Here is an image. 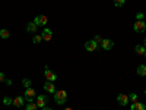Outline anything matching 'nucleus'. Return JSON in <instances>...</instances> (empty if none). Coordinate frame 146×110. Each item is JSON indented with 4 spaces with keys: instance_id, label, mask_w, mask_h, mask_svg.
Instances as JSON below:
<instances>
[{
    "instance_id": "obj_1",
    "label": "nucleus",
    "mask_w": 146,
    "mask_h": 110,
    "mask_svg": "<svg viewBox=\"0 0 146 110\" xmlns=\"http://www.w3.org/2000/svg\"><path fill=\"white\" fill-rule=\"evenodd\" d=\"M66 100H67V93L64 90H60V91H56L54 93V101L58 106H64L66 104Z\"/></svg>"
},
{
    "instance_id": "obj_2",
    "label": "nucleus",
    "mask_w": 146,
    "mask_h": 110,
    "mask_svg": "<svg viewBox=\"0 0 146 110\" xmlns=\"http://www.w3.org/2000/svg\"><path fill=\"white\" fill-rule=\"evenodd\" d=\"M47 22H48V18L45 15H36L34 18V23H35L36 27H45Z\"/></svg>"
},
{
    "instance_id": "obj_3",
    "label": "nucleus",
    "mask_w": 146,
    "mask_h": 110,
    "mask_svg": "<svg viewBox=\"0 0 146 110\" xmlns=\"http://www.w3.org/2000/svg\"><path fill=\"white\" fill-rule=\"evenodd\" d=\"M23 97H25V100H27V103H31V101H34V99L36 97V93H35V90L34 88H27L25 90V94H23Z\"/></svg>"
},
{
    "instance_id": "obj_4",
    "label": "nucleus",
    "mask_w": 146,
    "mask_h": 110,
    "mask_svg": "<svg viewBox=\"0 0 146 110\" xmlns=\"http://www.w3.org/2000/svg\"><path fill=\"white\" fill-rule=\"evenodd\" d=\"M35 104H36V107H45L47 106V95H44V94H41V95H38L35 99Z\"/></svg>"
},
{
    "instance_id": "obj_5",
    "label": "nucleus",
    "mask_w": 146,
    "mask_h": 110,
    "mask_svg": "<svg viewBox=\"0 0 146 110\" xmlns=\"http://www.w3.org/2000/svg\"><path fill=\"white\" fill-rule=\"evenodd\" d=\"M117 101H118L120 106H127V104L130 103L127 94H118V95H117Z\"/></svg>"
},
{
    "instance_id": "obj_6",
    "label": "nucleus",
    "mask_w": 146,
    "mask_h": 110,
    "mask_svg": "<svg viewBox=\"0 0 146 110\" xmlns=\"http://www.w3.org/2000/svg\"><path fill=\"white\" fill-rule=\"evenodd\" d=\"M133 30H135L136 32H143L146 30V23L145 21H136L135 25H133Z\"/></svg>"
},
{
    "instance_id": "obj_7",
    "label": "nucleus",
    "mask_w": 146,
    "mask_h": 110,
    "mask_svg": "<svg viewBox=\"0 0 146 110\" xmlns=\"http://www.w3.org/2000/svg\"><path fill=\"white\" fill-rule=\"evenodd\" d=\"M96 48H98V44H96L94 40H89V41L85 43V50L86 52H95Z\"/></svg>"
},
{
    "instance_id": "obj_8",
    "label": "nucleus",
    "mask_w": 146,
    "mask_h": 110,
    "mask_svg": "<svg viewBox=\"0 0 146 110\" xmlns=\"http://www.w3.org/2000/svg\"><path fill=\"white\" fill-rule=\"evenodd\" d=\"M44 75H45V78H47V81H51V82H54L56 79H57V75L54 72H51L50 69H48L47 66H45V70H44Z\"/></svg>"
},
{
    "instance_id": "obj_9",
    "label": "nucleus",
    "mask_w": 146,
    "mask_h": 110,
    "mask_svg": "<svg viewBox=\"0 0 146 110\" xmlns=\"http://www.w3.org/2000/svg\"><path fill=\"white\" fill-rule=\"evenodd\" d=\"M44 90H45L47 93H50V94H54V93H56V85H54V82L47 81V82L44 84Z\"/></svg>"
},
{
    "instance_id": "obj_10",
    "label": "nucleus",
    "mask_w": 146,
    "mask_h": 110,
    "mask_svg": "<svg viewBox=\"0 0 146 110\" xmlns=\"http://www.w3.org/2000/svg\"><path fill=\"white\" fill-rule=\"evenodd\" d=\"M41 37H42V40H44V41H50V40L53 38V31H51V30H48V28H45V30L42 31Z\"/></svg>"
},
{
    "instance_id": "obj_11",
    "label": "nucleus",
    "mask_w": 146,
    "mask_h": 110,
    "mask_svg": "<svg viewBox=\"0 0 146 110\" xmlns=\"http://www.w3.org/2000/svg\"><path fill=\"white\" fill-rule=\"evenodd\" d=\"M13 104L15 107H22L23 104H25V97H22V95H19V97H15L13 99Z\"/></svg>"
},
{
    "instance_id": "obj_12",
    "label": "nucleus",
    "mask_w": 146,
    "mask_h": 110,
    "mask_svg": "<svg viewBox=\"0 0 146 110\" xmlns=\"http://www.w3.org/2000/svg\"><path fill=\"white\" fill-rule=\"evenodd\" d=\"M101 47L104 48V50H111V48L114 47V41L113 40H102Z\"/></svg>"
},
{
    "instance_id": "obj_13",
    "label": "nucleus",
    "mask_w": 146,
    "mask_h": 110,
    "mask_svg": "<svg viewBox=\"0 0 146 110\" xmlns=\"http://www.w3.org/2000/svg\"><path fill=\"white\" fill-rule=\"evenodd\" d=\"M130 110H146V107H145V104H143V103L136 101V103H131Z\"/></svg>"
},
{
    "instance_id": "obj_14",
    "label": "nucleus",
    "mask_w": 146,
    "mask_h": 110,
    "mask_svg": "<svg viewBox=\"0 0 146 110\" xmlns=\"http://www.w3.org/2000/svg\"><path fill=\"white\" fill-rule=\"evenodd\" d=\"M36 30H38V27L34 23V21L27 23V32H36Z\"/></svg>"
},
{
    "instance_id": "obj_15",
    "label": "nucleus",
    "mask_w": 146,
    "mask_h": 110,
    "mask_svg": "<svg viewBox=\"0 0 146 110\" xmlns=\"http://www.w3.org/2000/svg\"><path fill=\"white\" fill-rule=\"evenodd\" d=\"M135 52H136L137 54H140V56H145V52H146V47H145V46H140V44H137V46L135 47Z\"/></svg>"
},
{
    "instance_id": "obj_16",
    "label": "nucleus",
    "mask_w": 146,
    "mask_h": 110,
    "mask_svg": "<svg viewBox=\"0 0 146 110\" xmlns=\"http://www.w3.org/2000/svg\"><path fill=\"white\" fill-rule=\"evenodd\" d=\"M137 75L139 76H146V65H140L137 68Z\"/></svg>"
},
{
    "instance_id": "obj_17",
    "label": "nucleus",
    "mask_w": 146,
    "mask_h": 110,
    "mask_svg": "<svg viewBox=\"0 0 146 110\" xmlns=\"http://www.w3.org/2000/svg\"><path fill=\"white\" fill-rule=\"evenodd\" d=\"M10 37V32L7 31V30H0V38H9Z\"/></svg>"
},
{
    "instance_id": "obj_18",
    "label": "nucleus",
    "mask_w": 146,
    "mask_h": 110,
    "mask_svg": "<svg viewBox=\"0 0 146 110\" xmlns=\"http://www.w3.org/2000/svg\"><path fill=\"white\" fill-rule=\"evenodd\" d=\"M25 110H36V104H35V101L27 103V106H25Z\"/></svg>"
},
{
    "instance_id": "obj_19",
    "label": "nucleus",
    "mask_w": 146,
    "mask_h": 110,
    "mask_svg": "<svg viewBox=\"0 0 146 110\" xmlns=\"http://www.w3.org/2000/svg\"><path fill=\"white\" fill-rule=\"evenodd\" d=\"M31 84H32V82H31V79H28V78H23V79H22V85H23L25 88H29Z\"/></svg>"
},
{
    "instance_id": "obj_20",
    "label": "nucleus",
    "mask_w": 146,
    "mask_h": 110,
    "mask_svg": "<svg viewBox=\"0 0 146 110\" xmlns=\"http://www.w3.org/2000/svg\"><path fill=\"white\" fill-rule=\"evenodd\" d=\"M129 100H130L131 103H136V101H137V94L130 93V94H129Z\"/></svg>"
},
{
    "instance_id": "obj_21",
    "label": "nucleus",
    "mask_w": 146,
    "mask_h": 110,
    "mask_svg": "<svg viewBox=\"0 0 146 110\" xmlns=\"http://www.w3.org/2000/svg\"><path fill=\"white\" fill-rule=\"evenodd\" d=\"M12 103H13V99H10V97H5L3 99V104L5 106H10Z\"/></svg>"
},
{
    "instance_id": "obj_22",
    "label": "nucleus",
    "mask_w": 146,
    "mask_h": 110,
    "mask_svg": "<svg viewBox=\"0 0 146 110\" xmlns=\"http://www.w3.org/2000/svg\"><path fill=\"white\" fill-rule=\"evenodd\" d=\"M32 41H34L35 44H40V43L42 41V37H41V35H34V38H32Z\"/></svg>"
},
{
    "instance_id": "obj_23",
    "label": "nucleus",
    "mask_w": 146,
    "mask_h": 110,
    "mask_svg": "<svg viewBox=\"0 0 146 110\" xmlns=\"http://www.w3.org/2000/svg\"><path fill=\"white\" fill-rule=\"evenodd\" d=\"M126 3V0H114V6H117V7H121Z\"/></svg>"
},
{
    "instance_id": "obj_24",
    "label": "nucleus",
    "mask_w": 146,
    "mask_h": 110,
    "mask_svg": "<svg viewBox=\"0 0 146 110\" xmlns=\"http://www.w3.org/2000/svg\"><path fill=\"white\" fill-rule=\"evenodd\" d=\"M102 40H104V38H102L101 35H95V37H94V41H95L96 44H101V43H102Z\"/></svg>"
},
{
    "instance_id": "obj_25",
    "label": "nucleus",
    "mask_w": 146,
    "mask_h": 110,
    "mask_svg": "<svg viewBox=\"0 0 146 110\" xmlns=\"http://www.w3.org/2000/svg\"><path fill=\"white\" fill-rule=\"evenodd\" d=\"M136 19H137V21H145V15L142 13V12H139V13L136 15Z\"/></svg>"
},
{
    "instance_id": "obj_26",
    "label": "nucleus",
    "mask_w": 146,
    "mask_h": 110,
    "mask_svg": "<svg viewBox=\"0 0 146 110\" xmlns=\"http://www.w3.org/2000/svg\"><path fill=\"white\" fill-rule=\"evenodd\" d=\"M3 81H5V73L0 72V82H3Z\"/></svg>"
},
{
    "instance_id": "obj_27",
    "label": "nucleus",
    "mask_w": 146,
    "mask_h": 110,
    "mask_svg": "<svg viewBox=\"0 0 146 110\" xmlns=\"http://www.w3.org/2000/svg\"><path fill=\"white\" fill-rule=\"evenodd\" d=\"M41 110H53V109H51V107H47V106H45V107H42Z\"/></svg>"
},
{
    "instance_id": "obj_28",
    "label": "nucleus",
    "mask_w": 146,
    "mask_h": 110,
    "mask_svg": "<svg viewBox=\"0 0 146 110\" xmlns=\"http://www.w3.org/2000/svg\"><path fill=\"white\" fill-rule=\"evenodd\" d=\"M64 110H72V109H70V107H66V109H64Z\"/></svg>"
},
{
    "instance_id": "obj_29",
    "label": "nucleus",
    "mask_w": 146,
    "mask_h": 110,
    "mask_svg": "<svg viewBox=\"0 0 146 110\" xmlns=\"http://www.w3.org/2000/svg\"><path fill=\"white\" fill-rule=\"evenodd\" d=\"M143 46H145V47H146V38H145V43H143Z\"/></svg>"
},
{
    "instance_id": "obj_30",
    "label": "nucleus",
    "mask_w": 146,
    "mask_h": 110,
    "mask_svg": "<svg viewBox=\"0 0 146 110\" xmlns=\"http://www.w3.org/2000/svg\"><path fill=\"white\" fill-rule=\"evenodd\" d=\"M145 57H146V52H145Z\"/></svg>"
},
{
    "instance_id": "obj_31",
    "label": "nucleus",
    "mask_w": 146,
    "mask_h": 110,
    "mask_svg": "<svg viewBox=\"0 0 146 110\" xmlns=\"http://www.w3.org/2000/svg\"><path fill=\"white\" fill-rule=\"evenodd\" d=\"M145 94H146V90H145Z\"/></svg>"
}]
</instances>
